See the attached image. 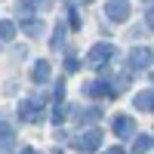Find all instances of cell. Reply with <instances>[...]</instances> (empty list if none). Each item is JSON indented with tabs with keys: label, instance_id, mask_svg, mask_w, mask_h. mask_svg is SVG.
Listing matches in <instances>:
<instances>
[{
	"label": "cell",
	"instance_id": "ba28073f",
	"mask_svg": "<svg viewBox=\"0 0 154 154\" xmlns=\"http://www.w3.org/2000/svg\"><path fill=\"white\" fill-rule=\"evenodd\" d=\"M133 105L139 111H154V89H142V93L133 99Z\"/></svg>",
	"mask_w": 154,
	"mask_h": 154
},
{
	"label": "cell",
	"instance_id": "2e32d148",
	"mask_svg": "<svg viewBox=\"0 0 154 154\" xmlns=\"http://www.w3.org/2000/svg\"><path fill=\"white\" fill-rule=\"evenodd\" d=\"M77 68H80V62H77L74 56H68V59H65V71H68V74H74Z\"/></svg>",
	"mask_w": 154,
	"mask_h": 154
},
{
	"label": "cell",
	"instance_id": "8fae6325",
	"mask_svg": "<svg viewBox=\"0 0 154 154\" xmlns=\"http://www.w3.org/2000/svg\"><path fill=\"white\" fill-rule=\"evenodd\" d=\"M148 148H151V136L142 133V136H136V139H133V151H136V154H145Z\"/></svg>",
	"mask_w": 154,
	"mask_h": 154
},
{
	"label": "cell",
	"instance_id": "5bb4252c",
	"mask_svg": "<svg viewBox=\"0 0 154 154\" xmlns=\"http://www.w3.org/2000/svg\"><path fill=\"white\" fill-rule=\"evenodd\" d=\"M0 142H3V145H12V126L3 123V120H0Z\"/></svg>",
	"mask_w": 154,
	"mask_h": 154
},
{
	"label": "cell",
	"instance_id": "ac0fdd59",
	"mask_svg": "<svg viewBox=\"0 0 154 154\" xmlns=\"http://www.w3.org/2000/svg\"><path fill=\"white\" fill-rule=\"evenodd\" d=\"M145 22H148V28H154V6L148 9V16H145Z\"/></svg>",
	"mask_w": 154,
	"mask_h": 154
},
{
	"label": "cell",
	"instance_id": "4fadbf2b",
	"mask_svg": "<svg viewBox=\"0 0 154 154\" xmlns=\"http://www.w3.org/2000/svg\"><path fill=\"white\" fill-rule=\"evenodd\" d=\"M80 120H83V123H96V120H102V108H89V111H83Z\"/></svg>",
	"mask_w": 154,
	"mask_h": 154
},
{
	"label": "cell",
	"instance_id": "ffe728a7",
	"mask_svg": "<svg viewBox=\"0 0 154 154\" xmlns=\"http://www.w3.org/2000/svg\"><path fill=\"white\" fill-rule=\"evenodd\" d=\"M80 3H89V0H80Z\"/></svg>",
	"mask_w": 154,
	"mask_h": 154
},
{
	"label": "cell",
	"instance_id": "52a82bcc",
	"mask_svg": "<svg viewBox=\"0 0 154 154\" xmlns=\"http://www.w3.org/2000/svg\"><path fill=\"white\" fill-rule=\"evenodd\" d=\"M31 80H34V83H46V80H49V59H40V62L31 68Z\"/></svg>",
	"mask_w": 154,
	"mask_h": 154
},
{
	"label": "cell",
	"instance_id": "9a60e30c",
	"mask_svg": "<svg viewBox=\"0 0 154 154\" xmlns=\"http://www.w3.org/2000/svg\"><path fill=\"white\" fill-rule=\"evenodd\" d=\"M68 111H71V108H65V105H56V111H53V123H62V120L68 117Z\"/></svg>",
	"mask_w": 154,
	"mask_h": 154
},
{
	"label": "cell",
	"instance_id": "30bf717a",
	"mask_svg": "<svg viewBox=\"0 0 154 154\" xmlns=\"http://www.w3.org/2000/svg\"><path fill=\"white\" fill-rule=\"evenodd\" d=\"M86 93H89V96H114V93H111V86H108L105 80H96V83H86Z\"/></svg>",
	"mask_w": 154,
	"mask_h": 154
},
{
	"label": "cell",
	"instance_id": "6da1fadb",
	"mask_svg": "<svg viewBox=\"0 0 154 154\" xmlns=\"http://www.w3.org/2000/svg\"><path fill=\"white\" fill-rule=\"evenodd\" d=\"M19 117L22 120H43V96H31L19 105Z\"/></svg>",
	"mask_w": 154,
	"mask_h": 154
},
{
	"label": "cell",
	"instance_id": "8992f818",
	"mask_svg": "<svg viewBox=\"0 0 154 154\" xmlns=\"http://www.w3.org/2000/svg\"><path fill=\"white\" fill-rule=\"evenodd\" d=\"M130 65L133 68H148L151 65V49H145V46L133 49V53H130Z\"/></svg>",
	"mask_w": 154,
	"mask_h": 154
},
{
	"label": "cell",
	"instance_id": "5b68a950",
	"mask_svg": "<svg viewBox=\"0 0 154 154\" xmlns=\"http://www.w3.org/2000/svg\"><path fill=\"white\" fill-rule=\"evenodd\" d=\"M114 133H117L120 139H130L136 133V120L130 117V114H117V117H114Z\"/></svg>",
	"mask_w": 154,
	"mask_h": 154
},
{
	"label": "cell",
	"instance_id": "7a4b0ae2",
	"mask_svg": "<svg viewBox=\"0 0 154 154\" xmlns=\"http://www.w3.org/2000/svg\"><path fill=\"white\" fill-rule=\"evenodd\" d=\"M111 56H114V46H111V43H96L93 49H89V65L99 68V65H105Z\"/></svg>",
	"mask_w": 154,
	"mask_h": 154
},
{
	"label": "cell",
	"instance_id": "d6986e66",
	"mask_svg": "<svg viewBox=\"0 0 154 154\" xmlns=\"http://www.w3.org/2000/svg\"><path fill=\"white\" fill-rule=\"evenodd\" d=\"M108 154H126V151H123V148H111Z\"/></svg>",
	"mask_w": 154,
	"mask_h": 154
},
{
	"label": "cell",
	"instance_id": "3957f363",
	"mask_svg": "<svg viewBox=\"0 0 154 154\" xmlns=\"http://www.w3.org/2000/svg\"><path fill=\"white\" fill-rule=\"evenodd\" d=\"M105 12H108L111 22H126L130 19V3H126V0H108Z\"/></svg>",
	"mask_w": 154,
	"mask_h": 154
},
{
	"label": "cell",
	"instance_id": "e0dca14e",
	"mask_svg": "<svg viewBox=\"0 0 154 154\" xmlns=\"http://www.w3.org/2000/svg\"><path fill=\"white\" fill-rule=\"evenodd\" d=\"M68 22H71V28H74V31H77V28H80V16H77V12H74V9L68 12Z\"/></svg>",
	"mask_w": 154,
	"mask_h": 154
},
{
	"label": "cell",
	"instance_id": "7c38bea8",
	"mask_svg": "<svg viewBox=\"0 0 154 154\" xmlns=\"http://www.w3.org/2000/svg\"><path fill=\"white\" fill-rule=\"evenodd\" d=\"M16 37V25L12 22H0V40H12Z\"/></svg>",
	"mask_w": 154,
	"mask_h": 154
},
{
	"label": "cell",
	"instance_id": "44dd1931",
	"mask_svg": "<svg viewBox=\"0 0 154 154\" xmlns=\"http://www.w3.org/2000/svg\"><path fill=\"white\" fill-rule=\"evenodd\" d=\"M145 3H148V0H145Z\"/></svg>",
	"mask_w": 154,
	"mask_h": 154
},
{
	"label": "cell",
	"instance_id": "277c9868",
	"mask_svg": "<svg viewBox=\"0 0 154 154\" xmlns=\"http://www.w3.org/2000/svg\"><path fill=\"white\" fill-rule=\"evenodd\" d=\"M99 145H102V130H89L74 142V148H80V151H96Z\"/></svg>",
	"mask_w": 154,
	"mask_h": 154
},
{
	"label": "cell",
	"instance_id": "9c48e42d",
	"mask_svg": "<svg viewBox=\"0 0 154 154\" xmlns=\"http://www.w3.org/2000/svg\"><path fill=\"white\" fill-rule=\"evenodd\" d=\"M22 28H25L28 37H40V34H43V22H40V19H25Z\"/></svg>",
	"mask_w": 154,
	"mask_h": 154
}]
</instances>
